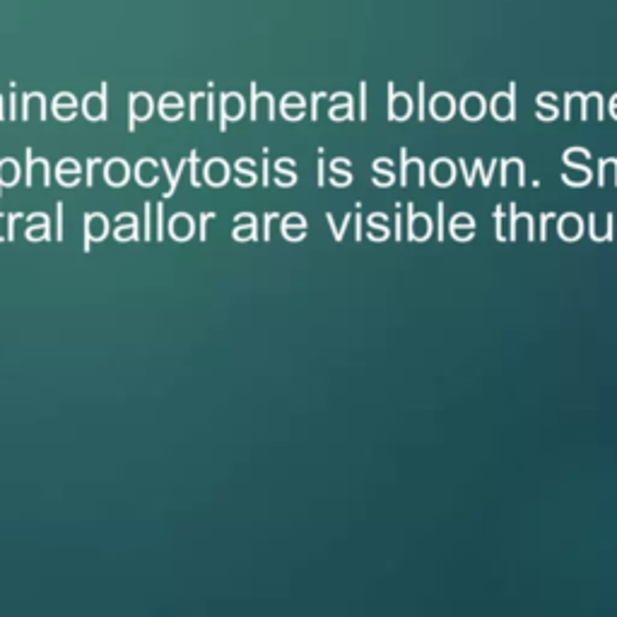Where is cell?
Listing matches in <instances>:
<instances>
[{
  "instance_id": "obj_1",
  "label": "cell",
  "mask_w": 617,
  "mask_h": 617,
  "mask_svg": "<svg viewBox=\"0 0 617 617\" xmlns=\"http://www.w3.org/2000/svg\"><path fill=\"white\" fill-rule=\"evenodd\" d=\"M560 234H562V239H579V234H581V222H579V217H574V215H569V217H564V220L560 222Z\"/></svg>"
},
{
  "instance_id": "obj_2",
  "label": "cell",
  "mask_w": 617,
  "mask_h": 617,
  "mask_svg": "<svg viewBox=\"0 0 617 617\" xmlns=\"http://www.w3.org/2000/svg\"><path fill=\"white\" fill-rule=\"evenodd\" d=\"M410 237L413 239H427L430 237V222H427V217L422 215H413V222H410Z\"/></svg>"
},
{
  "instance_id": "obj_3",
  "label": "cell",
  "mask_w": 617,
  "mask_h": 617,
  "mask_svg": "<svg viewBox=\"0 0 617 617\" xmlns=\"http://www.w3.org/2000/svg\"><path fill=\"white\" fill-rule=\"evenodd\" d=\"M456 239H470L473 237V227H466V229H456L454 232Z\"/></svg>"
},
{
  "instance_id": "obj_4",
  "label": "cell",
  "mask_w": 617,
  "mask_h": 617,
  "mask_svg": "<svg viewBox=\"0 0 617 617\" xmlns=\"http://www.w3.org/2000/svg\"><path fill=\"white\" fill-rule=\"evenodd\" d=\"M287 239H302L304 232H297V229H287Z\"/></svg>"
}]
</instances>
